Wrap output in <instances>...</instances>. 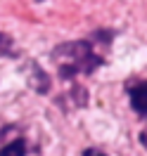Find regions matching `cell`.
Returning a JSON list of instances; mask_svg holds the SVG:
<instances>
[{
  "label": "cell",
  "mask_w": 147,
  "mask_h": 156,
  "mask_svg": "<svg viewBox=\"0 0 147 156\" xmlns=\"http://www.w3.org/2000/svg\"><path fill=\"white\" fill-rule=\"evenodd\" d=\"M38 2H40V0H38Z\"/></svg>",
  "instance_id": "cell-7"
},
{
  "label": "cell",
  "mask_w": 147,
  "mask_h": 156,
  "mask_svg": "<svg viewBox=\"0 0 147 156\" xmlns=\"http://www.w3.org/2000/svg\"><path fill=\"white\" fill-rule=\"evenodd\" d=\"M128 97H130V107L140 118L147 116V83L142 78L130 80L128 83Z\"/></svg>",
  "instance_id": "cell-2"
},
{
  "label": "cell",
  "mask_w": 147,
  "mask_h": 156,
  "mask_svg": "<svg viewBox=\"0 0 147 156\" xmlns=\"http://www.w3.org/2000/svg\"><path fill=\"white\" fill-rule=\"evenodd\" d=\"M55 62L59 64V76L64 80H71L76 73H93L102 64V59L93 52L88 40H74L55 48L52 52Z\"/></svg>",
  "instance_id": "cell-1"
},
{
  "label": "cell",
  "mask_w": 147,
  "mask_h": 156,
  "mask_svg": "<svg viewBox=\"0 0 147 156\" xmlns=\"http://www.w3.org/2000/svg\"><path fill=\"white\" fill-rule=\"evenodd\" d=\"M0 156H26V142L21 137L14 140V142H10L7 147L0 149Z\"/></svg>",
  "instance_id": "cell-4"
},
{
  "label": "cell",
  "mask_w": 147,
  "mask_h": 156,
  "mask_svg": "<svg viewBox=\"0 0 147 156\" xmlns=\"http://www.w3.org/2000/svg\"><path fill=\"white\" fill-rule=\"evenodd\" d=\"M31 69H33V78H31V85L38 90V92H48V90H50V80H48V76L43 73V69H40L38 64H31Z\"/></svg>",
  "instance_id": "cell-3"
},
{
  "label": "cell",
  "mask_w": 147,
  "mask_h": 156,
  "mask_svg": "<svg viewBox=\"0 0 147 156\" xmlns=\"http://www.w3.org/2000/svg\"><path fill=\"white\" fill-rule=\"evenodd\" d=\"M83 156H107V154H100V151H95V149H86Z\"/></svg>",
  "instance_id": "cell-5"
},
{
  "label": "cell",
  "mask_w": 147,
  "mask_h": 156,
  "mask_svg": "<svg viewBox=\"0 0 147 156\" xmlns=\"http://www.w3.org/2000/svg\"><path fill=\"white\" fill-rule=\"evenodd\" d=\"M0 48H10V38L7 36H0Z\"/></svg>",
  "instance_id": "cell-6"
}]
</instances>
